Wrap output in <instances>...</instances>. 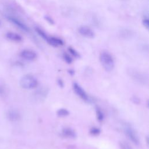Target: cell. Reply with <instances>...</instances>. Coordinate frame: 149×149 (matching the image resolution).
Here are the masks:
<instances>
[{
  "label": "cell",
  "mask_w": 149,
  "mask_h": 149,
  "mask_svg": "<svg viewBox=\"0 0 149 149\" xmlns=\"http://www.w3.org/2000/svg\"><path fill=\"white\" fill-rule=\"evenodd\" d=\"M100 61L102 66L107 72H111L115 66L114 60L112 55L108 52H102L100 55Z\"/></svg>",
  "instance_id": "6da1fadb"
},
{
  "label": "cell",
  "mask_w": 149,
  "mask_h": 149,
  "mask_svg": "<svg viewBox=\"0 0 149 149\" xmlns=\"http://www.w3.org/2000/svg\"><path fill=\"white\" fill-rule=\"evenodd\" d=\"M20 86L25 89H32L38 85V81L35 77L31 74L23 76L20 80Z\"/></svg>",
  "instance_id": "7a4b0ae2"
},
{
  "label": "cell",
  "mask_w": 149,
  "mask_h": 149,
  "mask_svg": "<svg viewBox=\"0 0 149 149\" xmlns=\"http://www.w3.org/2000/svg\"><path fill=\"white\" fill-rule=\"evenodd\" d=\"M123 131L127 137V138L135 145L139 146L140 144V140L139 136L136 131L134 128L129 124L125 123L123 125Z\"/></svg>",
  "instance_id": "3957f363"
},
{
  "label": "cell",
  "mask_w": 149,
  "mask_h": 149,
  "mask_svg": "<svg viewBox=\"0 0 149 149\" xmlns=\"http://www.w3.org/2000/svg\"><path fill=\"white\" fill-rule=\"evenodd\" d=\"M129 76L136 82L140 84L146 85L148 83L147 75L136 70H130L129 72Z\"/></svg>",
  "instance_id": "277c9868"
},
{
  "label": "cell",
  "mask_w": 149,
  "mask_h": 149,
  "mask_svg": "<svg viewBox=\"0 0 149 149\" xmlns=\"http://www.w3.org/2000/svg\"><path fill=\"white\" fill-rule=\"evenodd\" d=\"M6 18L9 22L12 23L13 24H15L16 26H17L21 30L26 32H29L30 29L27 26V25L24 23H23L20 19H18L16 16L10 15H6Z\"/></svg>",
  "instance_id": "5b68a950"
},
{
  "label": "cell",
  "mask_w": 149,
  "mask_h": 149,
  "mask_svg": "<svg viewBox=\"0 0 149 149\" xmlns=\"http://www.w3.org/2000/svg\"><path fill=\"white\" fill-rule=\"evenodd\" d=\"M73 88L74 93L84 101H88V97L84 90L77 83H74Z\"/></svg>",
  "instance_id": "8992f818"
},
{
  "label": "cell",
  "mask_w": 149,
  "mask_h": 149,
  "mask_svg": "<svg viewBox=\"0 0 149 149\" xmlns=\"http://www.w3.org/2000/svg\"><path fill=\"white\" fill-rule=\"evenodd\" d=\"M79 33L87 38H94L95 36V34L94 31L88 26H80L79 29Z\"/></svg>",
  "instance_id": "52a82bcc"
},
{
  "label": "cell",
  "mask_w": 149,
  "mask_h": 149,
  "mask_svg": "<svg viewBox=\"0 0 149 149\" xmlns=\"http://www.w3.org/2000/svg\"><path fill=\"white\" fill-rule=\"evenodd\" d=\"M20 56L27 61H33L37 57L36 53L30 49H24L20 52Z\"/></svg>",
  "instance_id": "ba28073f"
},
{
  "label": "cell",
  "mask_w": 149,
  "mask_h": 149,
  "mask_svg": "<svg viewBox=\"0 0 149 149\" xmlns=\"http://www.w3.org/2000/svg\"><path fill=\"white\" fill-rule=\"evenodd\" d=\"M49 45L54 47H57L59 46H62L63 45V41L57 37H49L48 36L47 38L45 40Z\"/></svg>",
  "instance_id": "9c48e42d"
},
{
  "label": "cell",
  "mask_w": 149,
  "mask_h": 149,
  "mask_svg": "<svg viewBox=\"0 0 149 149\" xmlns=\"http://www.w3.org/2000/svg\"><path fill=\"white\" fill-rule=\"evenodd\" d=\"M6 37L12 41H14V42H20L22 41V36H20L19 34L14 33V32H12V31H8L6 33Z\"/></svg>",
  "instance_id": "30bf717a"
},
{
  "label": "cell",
  "mask_w": 149,
  "mask_h": 149,
  "mask_svg": "<svg viewBox=\"0 0 149 149\" xmlns=\"http://www.w3.org/2000/svg\"><path fill=\"white\" fill-rule=\"evenodd\" d=\"M62 134L64 137L68 138H75L76 133L73 129L70 127H64L62 130Z\"/></svg>",
  "instance_id": "8fae6325"
},
{
  "label": "cell",
  "mask_w": 149,
  "mask_h": 149,
  "mask_svg": "<svg viewBox=\"0 0 149 149\" xmlns=\"http://www.w3.org/2000/svg\"><path fill=\"white\" fill-rule=\"evenodd\" d=\"M7 118L11 121H16L19 119L20 114L17 111L10 109L7 112Z\"/></svg>",
  "instance_id": "7c38bea8"
},
{
  "label": "cell",
  "mask_w": 149,
  "mask_h": 149,
  "mask_svg": "<svg viewBox=\"0 0 149 149\" xmlns=\"http://www.w3.org/2000/svg\"><path fill=\"white\" fill-rule=\"evenodd\" d=\"M56 114L60 117H64L69 115V111L65 108H60L56 111Z\"/></svg>",
  "instance_id": "4fadbf2b"
},
{
  "label": "cell",
  "mask_w": 149,
  "mask_h": 149,
  "mask_svg": "<svg viewBox=\"0 0 149 149\" xmlns=\"http://www.w3.org/2000/svg\"><path fill=\"white\" fill-rule=\"evenodd\" d=\"M96 115H97V120L99 122H102L104 120V113L101 111V110L98 108H96Z\"/></svg>",
  "instance_id": "5bb4252c"
},
{
  "label": "cell",
  "mask_w": 149,
  "mask_h": 149,
  "mask_svg": "<svg viewBox=\"0 0 149 149\" xmlns=\"http://www.w3.org/2000/svg\"><path fill=\"white\" fill-rule=\"evenodd\" d=\"M35 29H36V32L38 34V35L40 36H41L42 38H44L45 40H46V39L48 37V36L47 35V34L42 30L40 29L39 27H36Z\"/></svg>",
  "instance_id": "9a60e30c"
},
{
  "label": "cell",
  "mask_w": 149,
  "mask_h": 149,
  "mask_svg": "<svg viewBox=\"0 0 149 149\" xmlns=\"http://www.w3.org/2000/svg\"><path fill=\"white\" fill-rule=\"evenodd\" d=\"M101 132L100 129L98 127H91L90 130V133L91 134L93 135V136H97Z\"/></svg>",
  "instance_id": "2e32d148"
},
{
  "label": "cell",
  "mask_w": 149,
  "mask_h": 149,
  "mask_svg": "<svg viewBox=\"0 0 149 149\" xmlns=\"http://www.w3.org/2000/svg\"><path fill=\"white\" fill-rule=\"evenodd\" d=\"M63 58L65 61L68 63H71L72 62V57L68 54L64 53L63 54Z\"/></svg>",
  "instance_id": "e0dca14e"
},
{
  "label": "cell",
  "mask_w": 149,
  "mask_h": 149,
  "mask_svg": "<svg viewBox=\"0 0 149 149\" xmlns=\"http://www.w3.org/2000/svg\"><path fill=\"white\" fill-rule=\"evenodd\" d=\"M68 50H69V52L73 55V56H74V57H76V58H78V57H79L80 56V55H79V54L75 50V49H74L73 48H72V47H69V48H68Z\"/></svg>",
  "instance_id": "ac0fdd59"
},
{
  "label": "cell",
  "mask_w": 149,
  "mask_h": 149,
  "mask_svg": "<svg viewBox=\"0 0 149 149\" xmlns=\"http://www.w3.org/2000/svg\"><path fill=\"white\" fill-rule=\"evenodd\" d=\"M119 145H120L121 149H132L130 146L127 143H126L124 141L120 142Z\"/></svg>",
  "instance_id": "d6986e66"
},
{
  "label": "cell",
  "mask_w": 149,
  "mask_h": 149,
  "mask_svg": "<svg viewBox=\"0 0 149 149\" xmlns=\"http://www.w3.org/2000/svg\"><path fill=\"white\" fill-rule=\"evenodd\" d=\"M6 93V88L3 83H0V95L3 96Z\"/></svg>",
  "instance_id": "ffe728a7"
},
{
  "label": "cell",
  "mask_w": 149,
  "mask_h": 149,
  "mask_svg": "<svg viewBox=\"0 0 149 149\" xmlns=\"http://www.w3.org/2000/svg\"><path fill=\"white\" fill-rule=\"evenodd\" d=\"M143 26L146 28V29H148L149 27V21L148 19H144L143 21Z\"/></svg>",
  "instance_id": "44dd1931"
},
{
  "label": "cell",
  "mask_w": 149,
  "mask_h": 149,
  "mask_svg": "<svg viewBox=\"0 0 149 149\" xmlns=\"http://www.w3.org/2000/svg\"><path fill=\"white\" fill-rule=\"evenodd\" d=\"M45 20H46L48 23H49L50 24H53L54 23V20H53L50 17H49V16H45Z\"/></svg>",
  "instance_id": "7402d4cb"
},
{
  "label": "cell",
  "mask_w": 149,
  "mask_h": 149,
  "mask_svg": "<svg viewBox=\"0 0 149 149\" xmlns=\"http://www.w3.org/2000/svg\"><path fill=\"white\" fill-rule=\"evenodd\" d=\"M58 83H59V85L60 86H61V87H62L63 86V82L62 81V80H60V79H59L58 80Z\"/></svg>",
  "instance_id": "603a6c76"
},
{
  "label": "cell",
  "mask_w": 149,
  "mask_h": 149,
  "mask_svg": "<svg viewBox=\"0 0 149 149\" xmlns=\"http://www.w3.org/2000/svg\"><path fill=\"white\" fill-rule=\"evenodd\" d=\"M1 22L0 21V26H1Z\"/></svg>",
  "instance_id": "cb8c5ba5"
}]
</instances>
